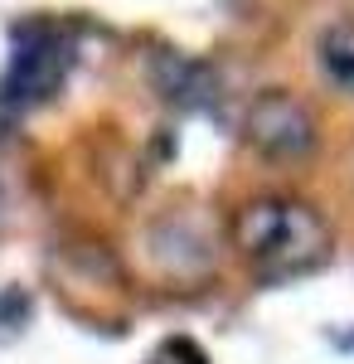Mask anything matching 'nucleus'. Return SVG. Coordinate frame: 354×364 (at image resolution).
<instances>
[{"label":"nucleus","mask_w":354,"mask_h":364,"mask_svg":"<svg viewBox=\"0 0 354 364\" xmlns=\"http://www.w3.org/2000/svg\"><path fill=\"white\" fill-rule=\"evenodd\" d=\"M228 243L257 282L286 287V282L316 277L335 257V228L311 199L267 190L233 209Z\"/></svg>","instance_id":"1"},{"label":"nucleus","mask_w":354,"mask_h":364,"mask_svg":"<svg viewBox=\"0 0 354 364\" xmlns=\"http://www.w3.org/2000/svg\"><path fill=\"white\" fill-rule=\"evenodd\" d=\"M238 141L267 166H301L321 146V122L316 112L286 87H262L252 92L238 112Z\"/></svg>","instance_id":"2"},{"label":"nucleus","mask_w":354,"mask_h":364,"mask_svg":"<svg viewBox=\"0 0 354 364\" xmlns=\"http://www.w3.org/2000/svg\"><path fill=\"white\" fill-rule=\"evenodd\" d=\"M316 63L335 92L354 97V15H340L316 34Z\"/></svg>","instance_id":"3"},{"label":"nucleus","mask_w":354,"mask_h":364,"mask_svg":"<svg viewBox=\"0 0 354 364\" xmlns=\"http://www.w3.org/2000/svg\"><path fill=\"white\" fill-rule=\"evenodd\" d=\"M10 214H15V190H10V180L0 175V228L10 224Z\"/></svg>","instance_id":"4"}]
</instances>
